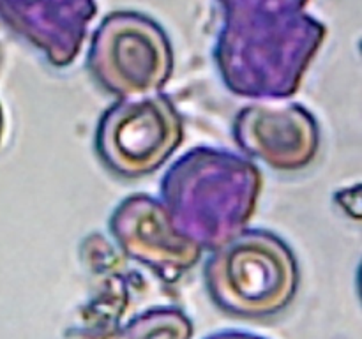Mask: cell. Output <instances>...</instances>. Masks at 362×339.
I'll return each instance as SVG.
<instances>
[{
	"mask_svg": "<svg viewBox=\"0 0 362 339\" xmlns=\"http://www.w3.org/2000/svg\"><path fill=\"white\" fill-rule=\"evenodd\" d=\"M296 288L292 258L269 240L246 239L233 244L211 270L214 300L239 316H272L292 302Z\"/></svg>",
	"mask_w": 362,
	"mask_h": 339,
	"instance_id": "6da1fadb",
	"label": "cell"
},
{
	"mask_svg": "<svg viewBox=\"0 0 362 339\" xmlns=\"http://www.w3.org/2000/svg\"><path fill=\"white\" fill-rule=\"evenodd\" d=\"M94 62L112 87L144 92L165 80L170 49L163 32L152 21L134 14H117L99 28Z\"/></svg>",
	"mask_w": 362,
	"mask_h": 339,
	"instance_id": "7a4b0ae2",
	"label": "cell"
},
{
	"mask_svg": "<svg viewBox=\"0 0 362 339\" xmlns=\"http://www.w3.org/2000/svg\"><path fill=\"white\" fill-rule=\"evenodd\" d=\"M175 119L161 101L127 105L110 119L105 148L122 172L141 173L154 168L177 143Z\"/></svg>",
	"mask_w": 362,
	"mask_h": 339,
	"instance_id": "3957f363",
	"label": "cell"
},
{
	"mask_svg": "<svg viewBox=\"0 0 362 339\" xmlns=\"http://www.w3.org/2000/svg\"><path fill=\"white\" fill-rule=\"evenodd\" d=\"M191 323L177 311L144 314L124 331L119 339H189Z\"/></svg>",
	"mask_w": 362,
	"mask_h": 339,
	"instance_id": "277c9868",
	"label": "cell"
},
{
	"mask_svg": "<svg viewBox=\"0 0 362 339\" xmlns=\"http://www.w3.org/2000/svg\"><path fill=\"white\" fill-rule=\"evenodd\" d=\"M338 200L346 210V214L356 219H362V184L341 191V198H338Z\"/></svg>",
	"mask_w": 362,
	"mask_h": 339,
	"instance_id": "5b68a950",
	"label": "cell"
},
{
	"mask_svg": "<svg viewBox=\"0 0 362 339\" xmlns=\"http://www.w3.org/2000/svg\"><path fill=\"white\" fill-rule=\"evenodd\" d=\"M211 339H262V338H255V335L250 334H243V332H225V334L214 335Z\"/></svg>",
	"mask_w": 362,
	"mask_h": 339,
	"instance_id": "8992f818",
	"label": "cell"
},
{
	"mask_svg": "<svg viewBox=\"0 0 362 339\" xmlns=\"http://www.w3.org/2000/svg\"><path fill=\"white\" fill-rule=\"evenodd\" d=\"M357 292H359V299L362 302V261H361L359 268H357Z\"/></svg>",
	"mask_w": 362,
	"mask_h": 339,
	"instance_id": "52a82bcc",
	"label": "cell"
},
{
	"mask_svg": "<svg viewBox=\"0 0 362 339\" xmlns=\"http://www.w3.org/2000/svg\"><path fill=\"white\" fill-rule=\"evenodd\" d=\"M2 131H4V119H2V109H0V140H2Z\"/></svg>",
	"mask_w": 362,
	"mask_h": 339,
	"instance_id": "ba28073f",
	"label": "cell"
}]
</instances>
